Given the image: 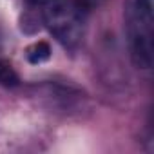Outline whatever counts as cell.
<instances>
[{
	"label": "cell",
	"mask_w": 154,
	"mask_h": 154,
	"mask_svg": "<svg viewBox=\"0 0 154 154\" xmlns=\"http://www.w3.org/2000/svg\"><path fill=\"white\" fill-rule=\"evenodd\" d=\"M51 58V45L47 42H36L27 49V60L31 63H44Z\"/></svg>",
	"instance_id": "cell-3"
},
{
	"label": "cell",
	"mask_w": 154,
	"mask_h": 154,
	"mask_svg": "<svg viewBox=\"0 0 154 154\" xmlns=\"http://www.w3.org/2000/svg\"><path fill=\"white\" fill-rule=\"evenodd\" d=\"M125 33L132 63L140 69H150L154 58V15L150 0H127Z\"/></svg>",
	"instance_id": "cell-1"
},
{
	"label": "cell",
	"mask_w": 154,
	"mask_h": 154,
	"mask_svg": "<svg viewBox=\"0 0 154 154\" xmlns=\"http://www.w3.org/2000/svg\"><path fill=\"white\" fill-rule=\"evenodd\" d=\"M42 20L51 35L65 47L74 49L85 33V13L76 0H44Z\"/></svg>",
	"instance_id": "cell-2"
},
{
	"label": "cell",
	"mask_w": 154,
	"mask_h": 154,
	"mask_svg": "<svg viewBox=\"0 0 154 154\" xmlns=\"http://www.w3.org/2000/svg\"><path fill=\"white\" fill-rule=\"evenodd\" d=\"M18 82L15 71L11 69V65H8L6 62H0V84L4 85H15Z\"/></svg>",
	"instance_id": "cell-4"
}]
</instances>
